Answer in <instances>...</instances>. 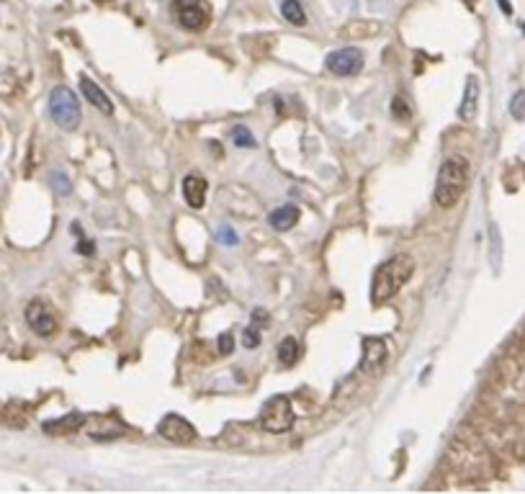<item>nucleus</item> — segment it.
Here are the masks:
<instances>
[{"label":"nucleus","mask_w":525,"mask_h":494,"mask_svg":"<svg viewBox=\"0 0 525 494\" xmlns=\"http://www.w3.org/2000/svg\"><path fill=\"white\" fill-rule=\"evenodd\" d=\"M78 250H80L83 255H93V242H91V240H83V242H80Z\"/></svg>","instance_id":"obj_25"},{"label":"nucleus","mask_w":525,"mask_h":494,"mask_svg":"<svg viewBox=\"0 0 525 494\" xmlns=\"http://www.w3.org/2000/svg\"><path fill=\"white\" fill-rule=\"evenodd\" d=\"M476 103H479V80L468 78L466 80V91H463V100L458 106V116L461 121H471L476 116Z\"/></svg>","instance_id":"obj_14"},{"label":"nucleus","mask_w":525,"mask_h":494,"mask_svg":"<svg viewBox=\"0 0 525 494\" xmlns=\"http://www.w3.org/2000/svg\"><path fill=\"white\" fill-rule=\"evenodd\" d=\"M219 240H221V242H227V245H237V234H234L232 229H229V226H224V229L219 232Z\"/></svg>","instance_id":"obj_23"},{"label":"nucleus","mask_w":525,"mask_h":494,"mask_svg":"<svg viewBox=\"0 0 525 494\" xmlns=\"http://www.w3.org/2000/svg\"><path fill=\"white\" fill-rule=\"evenodd\" d=\"M299 355H301V347H299L296 338H284L278 343V360H281V366L286 368L296 366Z\"/></svg>","instance_id":"obj_15"},{"label":"nucleus","mask_w":525,"mask_h":494,"mask_svg":"<svg viewBox=\"0 0 525 494\" xmlns=\"http://www.w3.org/2000/svg\"><path fill=\"white\" fill-rule=\"evenodd\" d=\"M281 16H284L292 26H306V11L299 0H284V3H281Z\"/></svg>","instance_id":"obj_16"},{"label":"nucleus","mask_w":525,"mask_h":494,"mask_svg":"<svg viewBox=\"0 0 525 494\" xmlns=\"http://www.w3.org/2000/svg\"><path fill=\"white\" fill-rule=\"evenodd\" d=\"M86 423H88V417L83 415V412H72V415H67V417L44 423V432H50V435H67V432H78Z\"/></svg>","instance_id":"obj_11"},{"label":"nucleus","mask_w":525,"mask_h":494,"mask_svg":"<svg viewBox=\"0 0 525 494\" xmlns=\"http://www.w3.org/2000/svg\"><path fill=\"white\" fill-rule=\"evenodd\" d=\"M80 91H83V96H86L88 103H93L100 113H106V116L114 113V103H111V98H108L106 93L98 88V83H93L88 75H80Z\"/></svg>","instance_id":"obj_10"},{"label":"nucleus","mask_w":525,"mask_h":494,"mask_svg":"<svg viewBox=\"0 0 525 494\" xmlns=\"http://www.w3.org/2000/svg\"><path fill=\"white\" fill-rule=\"evenodd\" d=\"M157 432H160L165 440H171V443H178V445H188L196 440V427H193L185 417L175 415V412H171V415H165L163 420H160Z\"/></svg>","instance_id":"obj_8"},{"label":"nucleus","mask_w":525,"mask_h":494,"mask_svg":"<svg viewBox=\"0 0 525 494\" xmlns=\"http://www.w3.org/2000/svg\"><path fill=\"white\" fill-rule=\"evenodd\" d=\"M96 3H111V0H96Z\"/></svg>","instance_id":"obj_26"},{"label":"nucleus","mask_w":525,"mask_h":494,"mask_svg":"<svg viewBox=\"0 0 525 494\" xmlns=\"http://www.w3.org/2000/svg\"><path fill=\"white\" fill-rule=\"evenodd\" d=\"M173 16L191 34L206 31L212 23V8L206 0H173Z\"/></svg>","instance_id":"obj_5"},{"label":"nucleus","mask_w":525,"mask_h":494,"mask_svg":"<svg viewBox=\"0 0 525 494\" xmlns=\"http://www.w3.org/2000/svg\"><path fill=\"white\" fill-rule=\"evenodd\" d=\"M242 345L245 347H258L260 345V330L255 325H250L242 330Z\"/></svg>","instance_id":"obj_20"},{"label":"nucleus","mask_w":525,"mask_h":494,"mask_svg":"<svg viewBox=\"0 0 525 494\" xmlns=\"http://www.w3.org/2000/svg\"><path fill=\"white\" fill-rule=\"evenodd\" d=\"M234 350V338H232V332H224L219 338V353L221 355H232Z\"/></svg>","instance_id":"obj_22"},{"label":"nucleus","mask_w":525,"mask_h":494,"mask_svg":"<svg viewBox=\"0 0 525 494\" xmlns=\"http://www.w3.org/2000/svg\"><path fill=\"white\" fill-rule=\"evenodd\" d=\"M468 185V163L463 157H448L446 163L440 165L438 180H435V204L443 209L458 204V198L463 196Z\"/></svg>","instance_id":"obj_2"},{"label":"nucleus","mask_w":525,"mask_h":494,"mask_svg":"<svg viewBox=\"0 0 525 494\" xmlns=\"http://www.w3.org/2000/svg\"><path fill=\"white\" fill-rule=\"evenodd\" d=\"M325 67L338 78H353L363 70V52L358 47H342L338 52H330Z\"/></svg>","instance_id":"obj_6"},{"label":"nucleus","mask_w":525,"mask_h":494,"mask_svg":"<svg viewBox=\"0 0 525 494\" xmlns=\"http://www.w3.org/2000/svg\"><path fill=\"white\" fill-rule=\"evenodd\" d=\"M50 180H52V185H54V191H57L59 196H70V193H72L70 178L64 176V173H52Z\"/></svg>","instance_id":"obj_19"},{"label":"nucleus","mask_w":525,"mask_h":494,"mask_svg":"<svg viewBox=\"0 0 525 494\" xmlns=\"http://www.w3.org/2000/svg\"><path fill=\"white\" fill-rule=\"evenodd\" d=\"M260 427L265 432H273V435H281V432H289L294 427V407L292 399L284 394L270 396L268 402L262 404L260 410Z\"/></svg>","instance_id":"obj_4"},{"label":"nucleus","mask_w":525,"mask_h":494,"mask_svg":"<svg viewBox=\"0 0 525 494\" xmlns=\"http://www.w3.org/2000/svg\"><path fill=\"white\" fill-rule=\"evenodd\" d=\"M386 360V343L381 338H363V363H361V374L366 371H379Z\"/></svg>","instance_id":"obj_9"},{"label":"nucleus","mask_w":525,"mask_h":494,"mask_svg":"<svg viewBox=\"0 0 525 494\" xmlns=\"http://www.w3.org/2000/svg\"><path fill=\"white\" fill-rule=\"evenodd\" d=\"M232 142L237 144V147H248V149L258 147L255 137H253V132H250L248 127H234L232 129Z\"/></svg>","instance_id":"obj_17"},{"label":"nucleus","mask_w":525,"mask_h":494,"mask_svg":"<svg viewBox=\"0 0 525 494\" xmlns=\"http://www.w3.org/2000/svg\"><path fill=\"white\" fill-rule=\"evenodd\" d=\"M26 322H29V327L39 338H50V335L57 332V317H54L52 306L44 299L29 301V306H26Z\"/></svg>","instance_id":"obj_7"},{"label":"nucleus","mask_w":525,"mask_h":494,"mask_svg":"<svg viewBox=\"0 0 525 494\" xmlns=\"http://www.w3.org/2000/svg\"><path fill=\"white\" fill-rule=\"evenodd\" d=\"M391 116L397 121H407L412 116L410 103H407L405 96H394V100H391Z\"/></svg>","instance_id":"obj_18"},{"label":"nucleus","mask_w":525,"mask_h":494,"mask_svg":"<svg viewBox=\"0 0 525 494\" xmlns=\"http://www.w3.org/2000/svg\"><path fill=\"white\" fill-rule=\"evenodd\" d=\"M50 116L59 129H64V132H75V129L80 127V119H83L80 100L67 85H57V88L50 93Z\"/></svg>","instance_id":"obj_3"},{"label":"nucleus","mask_w":525,"mask_h":494,"mask_svg":"<svg viewBox=\"0 0 525 494\" xmlns=\"http://www.w3.org/2000/svg\"><path fill=\"white\" fill-rule=\"evenodd\" d=\"M299 217H301V212H299V206H281V209H276V212H270L268 217V224L276 229V232H289L292 226H296Z\"/></svg>","instance_id":"obj_13"},{"label":"nucleus","mask_w":525,"mask_h":494,"mask_svg":"<svg viewBox=\"0 0 525 494\" xmlns=\"http://www.w3.org/2000/svg\"><path fill=\"white\" fill-rule=\"evenodd\" d=\"M510 113H512V119H518V121L525 119V93L523 91L515 93V98H512V103H510Z\"/></svg>","instance_id":"obj_21"},{"label":"nucleus","mask_w":525,"mask_h":494,"mask_svg":"<svg viewBox=\"0 0 525 494\" xmlns=\"http://www.w3.org/2000/svg\"><path fill=\"white\" fill-rule=\"evenodd\" d=\"M412 273H415V260L405 253H399L386 263H381L376 273H374V281H371V304L381 306V304L391 301L402 291V286L412 278Z\"/></svg>","instance_id":"obj_1"},{"label":"nucleus","mask_w":525,"mask_h":494,"mask_svg":"<svg viewBox=\"0 0 525 494\" xmlns=\"http://www.w3.org/2000/svg\"><path fill=\"white\" fill-rule=\"evenodd\" d=\"M183 198L191 209H201L206 204V180L201 176L183 178Z\"/></svg>","instance_id":"obj_12"},{"label":"nucleus","mask_w":525,"mask_h":494,"mask_svg":"<svg viewBox=\"0 0 525 494\" xmlns=\"http://www.w3.org/2000/svg\"><path fill=\"white\" fill-rule=\"evenodd\" d=\"M258 322H262V325L268 322V314H265L262 309H255V311H253V325H258Z\"/></svg>","instance_id":"obj_24"}]
</instances>
